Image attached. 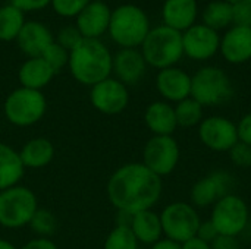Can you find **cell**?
Listing matches in <instances>:
<instances>
[{
	"label": "cell",
	"mask_w": 251,
	"mask_h": 249,
	"mask_svg": "<svg viewBox=\"0 0 251 249\" xmlns=\"http://www.w3.org/2000/svg\"><path fill=\"white\" fill-rule=\"evenodd\" d=\"M163 192L162 178L149 170L141 161L118 167L109 178L106 194L119 213L137 214L153 210Z\"/></svg>",
	"instance_id": "obj_1"
},
{
	"label": "cell",
	"mask_w": 251,
	"mask_h": 249,
	"mask_svg": "<svg viewBox=\"0 0 251 249\" xmlns=\"http://www.w3.org/2000/svg\"><path fill=\"white\" fill-rule=\"evenodd\" d=\"M112 60L113 56L100 40L82 38L69 51L68 68L75 81L91 88L100 81L110 78Z\"/></svg>",
	"instance_id": "obj_2"
},
{
	"label": "cell",
	"mask_w": 251,
	"mask_h": 249,
	"mask_svg": "<svg viewBox=\"0 0 251 249\" xmlns=\"http://www.w3.org/2000/svg\"><path fill=\"white\" fill-rule=\"evenodd\" d=\"M141 54L147 66L159 70L175 66L184 56L182 32L166 25L151 28L141 44Z\"/></svg>",
	"instance_id": "obj_3"
},
{
	"label": "cell",
	"mask_w": 251,
	"mask_h": 249,
	"mask_svg": "<svg viewBox=\"0 0 251 249\" xmlns=\"http://www.w3.org/2000/svg\"><path fill=\"white\" fill-rule=\"evenodd\" d=\"M150 21L146 12L135 4H122L110 15L109 34L122 48H138L150 32Z\"/></svg>",
	"instance_id": "obj_4"
},
{
	"label": "cell",
	"mask_w": 251,
	"mask_h": 249,
	"mask_svg": "<svg viewBox=\"0 0 251 249\" xmlns=\"http://www.w3.org/2000/svg\"><path fill=\"white\" fill-rule=\"evenodd\" d=\"M35 192L24 185L0 191V226L9 230L26 227L38 210Z\"/></svg>",
	"instance_id": "obj_5"
},
{
	"label": "cell",
	"mask_w": 251,
	"mask_h": 249,
	"mask_svg": "<svg viewBox=\"0 0 251 249\" xmlns=\"http://www.w3.org/2000/svg\"><path fill=\"white\" fill-rule=\"evenodd\" d=\"M47 112V98L41 91L19 87L3 103L6 120L16 128H29L38 123Z\"/></svg>",
	"instance_id": "obj_6"
},
{
	"label": "cell",
	"mask_w": 251,
	"mask_h": 249,
	"mask_svg": "<svg viewBox=\"0 0 251 249\" xmlns=\"http://www.w3.org/2000/svg\"><path fill=\"white\" fill-rule=\"evenodd\" d=\"M234 87L228 73L216 66H204L191 75V98L203 107L221 106L232 100Z\"/></svg>",
	"instance_id": "obj_7"
},
{
	"label": "cell",
	"mask_w": 251,
	"mask_h": 249,
	"mask_svg": "<svg viewBox=\"0 0 251 249\" xmlns=\"http://www.w3.org/2000/svg\"><path fill=\"white\" fill-rule=\"evenodd\" d=\"M160 222L163 229V238L184 244L197 235L201 223L197 208L191 203L174 201L168 204L160 213Z\"/></svg>",
	"instance_id": "obj_8"
},
{
	"label": "cell",
	"mask_w": 251,
	"mask_h": 249,
	"mask_svg": "<svg viewBox=\"0 0 251 249\" xmlns=\"http://www.w3.org/2000/svg\"><path fill=\"white\" fill-rule=\"evenodd\" d=\"M219 235L238 238L250 223V210L247 203L237 194H229L221 198L213 207L210 219Z\"/></svg>",
	"instance_id": "obj_9"
},
{
	"label": "cell",
	"mask_w": 251,
	"mask_h": 249,
	"mask_svg": "<svg viewBox=\"0 0 251 249\" xmlns=\"http://www.w3.org/2000/svg\"><path fill=\"white\" fill-rule=\"evenodd\" d=\"M181 160V148L174 135H153L143 148V164L159 178L175 172Z\"/></svg>",
	"instance_id": "obj_10"
},
{
	"label": "cell",
	"mask_w": 251,
	"mask_h": 249,
	"mask_svg": "<svg viewBox=\"0 0 251 249\" xmlns=\"http://www.w3.org/2000/svg\"><path fill=\"white\" fill-rule=\"evenodd\" d=\"M235 182L229 172L213 170L193 185L190 191V201L196 208L213 207L221 198L232 194Z\"/></svg>",
	"instance_id": "obj_11"
},
{
	"label": "cell",
	"mask_w": 251,
	"mask_h": 249,
	"mask_svg": "<svg viewBox=\"0 0 251 249\" xmlns=\"http://www.w3.org/2000/svg\"><path fill=\"white\" fill-rule=\"evenodd\" d=\"M90 103L103 114H119L129 104V90L125 84L110 76L91 87Z\"/></svg>",
	"instance_id": "obj_12"
},
{
	"label": "cell",
	"mask_w": 251,
	"mask_h": 249,
	"mask_svg": "<svg viewBox=\"0 0 251 249\" xmlns=\"http://www.w3.org/2000/svg\"><path fill=\"white\" fill-rule=\"evenodd\" d=\"M200 142L216 153H228L237 142V123L225 116L204 117L199 125Z\"/></svg>",
	"instance_id": "obj_13"
},
{
	"label": "cell",
	"mask_w": 251,
	"mask_h": 249,
	"mask_svg": "<svg viewBox=\"0 0 251 249\" xmlns=\"http://www.w3.org/2000/svg\"><path fill=\"white\" fill-rule=\"evenodd\" d=\"M221 47V35L218 31L204 23H194L182 32L184 56L196 62H204L215 57Z\"/></svg>",
	"instance_id": "obj_14"
},
{
	"label": "cell",
	"mask_w": 251,
	"mask_h": 249,
	"mask_svg": "<svg viewBox=\"0 0 251 249\" xmlns=\"http://www.w3.org/2000/svg\"><path fill=\"white\" fill-rule=\"evenodd\" d=\"M156 88L165 101L176 104L191 97V75L176 66L162 69L156 76Z\"/></svg>",
	"instance_id": "obj_15"
},
{
	"label": "cell",
	"mask_w": 251,
	"mask_h": 249,
	"mask_svg": "<svg viewBox=\"0 0 251 249\" xmlns=\"http://www.w3.org/2000/svg\"><path fill=\"white\" fill-rule=\"evenodd\" d=\"M147 70V63L138 48H121L112 60V73L118 81L128 85L140 82Z\"/></svg>",
	"instance_id": "obj_16"
},
{
	"label": "cell",
	"mask_w": 251,
	"mask_h": 249,
	"mask_svg": "<svg viewBox=\"0 0 251 249\" xmlns=\"http://www.w3.org/2000/svg\"><path fill=\"white\" fill-rule=\"evenodd\" d=\"M219 53L231 65H243L251 60V28L232 25L221 37Z\"/></svg>",
	"instance_id": "obj_17"
},
{
	"label": "cell",
	"mask_w": 251,
	"mask_h": 249,
	"mask_svg": "<svg viewBox=\"0 0 251 249\" xmlns=\"http://www.w3.org/2000/svg\"><path fill=\"white\" fill-rule=\"evenodd\" d=\"M110 9L103 1H90L76 16V28L84 38L101 37L109 29Z\"/></svg>",
	"instance_id": "obj_18"
},
{
	"label": "cell",
	"mask_w": 251,
	"mask_h": 249,
	"mask_svg": "<svg viewBox=\"0 0 251 249\" xmlns=\"http://www.w3.org/2000/svg\"><path fill=\"white\" fill-rule=\"evenodd\" d=\"M199 15L197 0H165L162 7L163 25L184 32L196 23Z\"/></svg>",
	"instance_id": "obj_19"
},
{
	"label": "cell",
	"mask_w": 251,
	"mask_h": 249,
	"mask_svg": "<svg viewBox=\"0 0 251 249\" xmlns=\"http://www.w3.org/2000/svg\"><path fill=\"white\" fill-rule=\"evenodd\" d=\"M144 123L153 135H174L178 128L175 107L165 100L150 103L144 112Z\"/></svg>",
	"instance_id": "obj_20"
},
{
	"label": "cell",
	"mask_w": 251,
	"mask_h": 249,
	"mask_svg": "<svg viewBox=\"0 0 251 249\" xmlns=\"http://www.w3.org/2000/svg\"><path fill=\"white\" fill-rule=\"evenodd\" d=\"M16 41L21 51L28 57H41L54 40L46 25L40 22H25Z\"/></svg>",
	"instance_id": "obj_21"
},
{
	"label": "cell",
	"mask_w": 251,
	"mask_h": 249,
	"mask_svg": "<svg viewBox=\"0 0 251 249\" xmlns=\"http://www.w3.org/2000/svg\"><path fill=\"white\" fill-rule=\"evenodd\" d=\"M56 72L43 57H29L22 63L18 72L21 87L41 91L54 78Z\"/></svg>",
	"instance_id": "obj_22"
},
{
	"label": "cell",
	"mask_w": 251,
	"mask_h": 249,
	"mask_svg": "<svg viewBox=\"0 0 251 249\" xmlns=\"http://www.w3.org/2000/svg\"><path fill=\"white\" fill-rule=\"evenodd\" d=\"M129 227L134 236L137 238L138 244H143V245L150 247L163 238L160 216L154 210H146V211L132 214Z\"/></svg>",
	"instance_id": "obj_23"
},
{
	"label": "cell",
	"mask_w": 251,
	"mask_h": 249,
	"mask_svg": "<svg viewBox=\"0 0 251 249\" xmlns=\"http://www.w3.org/2000/svg\"><path fill=\"white\" fill-rule=\"evenodd\" d=\"M19 157L25 169H44L54 158V145L44 136L31 138L19 150Z\"/></svg>",
	"instance_id": "obj_24"
},
{
	"label": "cell",
	"mask_w": 251,
	"mask_h": 249,
	"mask_svg": "<svg viewBox=\"0 0 251 249\" xmlns=\"http://www.w3.org/2000/svg\"><path fill=\"white\" fill-rule=\"evenodd\" d=\"M25 170L19 151L0 141V191L19 185Z\"/></svg>",
	"instance_id": "obj_25"
},
{
	"label": "cell",
	"mask_w": 251,
	"mask_h": 249,
	"mask_svg": "<svg viewBox=\"0 0 251 249\" xmlns=\"http://www.w3.org/2000/svg\"><path fill=\"white\" fill-rule=\"evenodd\" d=\"M203 23L215 31L232 25V6L224 0L210 1L203 12Z\"/></svg>",
	"instance_id": "obj_26"
},
{
	"label": "cell",
	"mask_w": 251,
	"mask_h": 249,
	"mask_svg": "<svg viewBox=\"0 0 251 249\" xmlns=\"http://www.w3.org/2000/svg\"><path fill=\"white\" fill-rule=\"evenodd\" d=\"M24 12L12 4L3 6L0 9V40L12 41L16 40L24 26Z\"/></svg>",
	"instance_id": "obj_27"
},
{
	"label": "cell",
	"mask_w": 251,
	"mask_h": 249,
	"mask_svg": "<svg viewBox=\"0 0 251 249\" xmlns=\"http://www.w3.org/2000/svg\"><path fill=\"white\" fill-rule=\"evenodd\" d=\"M174 107H175L176 123L181 128L199 126L204 119V107L191 97L176 103Z\"/></svg>",
	"instance_id": "obj_28"
},
{
	"label": "cell",
	"mask_w": 251,
	"mask_h": 249,
	"mask_svg": "<svg viewBox=\"0 0 251 249\" xmlns=\"http://www.w3.org/2000/svg\"><path fill=\"white\" fill-rule=\"evenodd\" d=\"M138 241L126 225H116L104 239L103 249H138Z\"/></svg>",
	"instance_id": "obj_29"
},
{
	"label": "cell",
	"mask_w": 251,
	"mask_h": 249,
	"mask_svg": "<svg viewBox=\"0 0 251 249\" xmlns=\"http://www.w3.org/2000/svg\"><path fill=\"white\" fill-rule=\"evenodd\" d=\"M28 226L37 236L50 238L57 229V219L51 211L46 208H38Z\"/></svg>",
	"instance_id": "obj_30"
},
{
	"label": "cell",
	"mask_w": 251,
	"mask_h": 249,
	"mask_svg": "<svg viewBox=\"0 0 251 249\" xmlns=\"http://www.w3.org/2000/svg\"><path fill=\"white\" fill-rule=\"evenodd\" d=\"M41 57L51 66V69L57 73L60 69H63L65 66H68L69 62V51L66 48H63L60 44H57L56 41H53L46 51L41 54Z\"/></svg>",
	"instance_id": "obj_31"
},
{
	"label": "cell",
	"mask_w": 251,
	"mask_h": 249,
	"mask_svg": "<svg viewBox=\"0 0 251 249\" xmlns=\"http://www.w3.org/2000/svg\"><path fill=\"white\" fill-rule=\"evenodd\" d=\"M91 0H51V6L57 15L71 18V16H78L79 12Z\"/></svg>",
	"instance_id": "obj_32"
},
{
	"label": "cell",
	"mask_w": 251,
	"mask_h": 249,
	"mask_svg": "<svg viewBox=\"0 0 251 249\" xmlns=\"http://www.w3.org/2000/svg\"><path fill=\"white\" fill-rule=\"evenodd\" d=\"M229 158L235 167L250 169L251 167V147L243 142H237L229 151Z\"/></svg>",
	"instance_id": "obj_33"
},
{
	"label": "cell",
	"mask_w": 251,
	"mask_h": 249,
	"mask_svg": "<svg viewBox=\"0 0 251 249\" xmlns=\"http://www.w3.org/2000/svg\"><path fill=\"white\" fill-rule=\"evenodd\" d=\"M84 37L81 35V32L78 31L76 26H65L60 29L59 35H57V44H60L63 48H66L68 51H71L72 48H75L79 41L82 40Z\"/></svg>",
	"instance_id": "obj_34"
},
{
	"label": "cell",
	"mask_w": 251,
	"mask_h": 249,
	"mask_svg": "<svg viewBox=\"0 0 251 249\" xmlns=\"http://www.w3.org/2000/svg\"><path fill=\"white\" fill-rule=\"evenodd\" d=\"M232 23L251 28V1L243 0L238 4L232 6Z\"/></svg>",
	"instance_id": "obj_35"
},
{
	"label": "cell",
	"mask_w": 251,
	"mask_h": 249,
	"mask_svg": "<svg viewBox=\"0 0 251 249\" xmlns=\"http://www.w3.org/2000/svg\"><path fill=\"white\" fill-rule=\"evenodd\" d=\"M237 134H238V142L247 144L251 147V112L244 114L237 123Z\"/></svg>",
	"instance_id": "obj_36"
},
{
	"label": "cell",
	"mask_w": 251,
	"mask_h": 249,
	"mask_svg": "<svg viewBox=\"0 0 251 249\" xmlns=\"http://www.w3.org/2000/svg\"><path fill=\"white\" fill-rule=\"evenodd\" d=\"M51 0H10V4L19 9L21 12H32L44 9Z\"/></svg>",
	"instance_id": "obj_37"
},
{
	"label": "cell",
	"mask_w": 251,
	"mask_h": 249,
	"mask_svg": "<svg viewBox=\"0 0 251 249\" xmlns=\"http://www.w3.org/2000/svg\"><path fill=\"white\" fill-rule=\"evenodd\" d=\"M196 236L200 238V239H203V241H206V242H209V244H212L219 236V233H218V230L215 229V226L212 225L210 220H206V222L201 220Z\"/></svg>",
	"instance_id": "obj_38"
},
{
	"label": "cell",
	"mask_w": 251,
	"mask_h": 249,
	"mask_svg": "<svg viewBox=\"0 0 251 249\" xmlns=\"http://www.w3.org/2000/svg\"><path fill=\"white\" fill-rule=\"evenodd\" d=\"M212 249H241V244L238 241V238L234 236H224L219 235L212 244H210Z\"/></svg>",
	"instance_id": "obj_39"
},
{
	"label": "cell",
	"mask_w": 251,
	"mask_h": 249,
	"mask_svg": "<svg viewBox=\"0 0 251 249\" xmlns=\"http://www.w3.org/2000/svg\"><path fill=\"white\" fill-rule=\"evenodd\" d=\"M19 249H59V247L50 238L35 236V238L29 239L25 245H22V248Z\"/></svg>",
	"instance_id": "obj_40"
},
{
	"label": "cell",
	"mask_w": 251,
	"mask_h": 249,
	"mask_svg": "<svg viewBox=\"0 0 251 249\" xmlns=\"http://www.w3.org/2000/svg\"><path fill=\"white\" fill-rule=\"evenodd\" d=\"M181 248L182 249H212L210 248V244H209V242H206V241H203V239H200V238H197V236H194V238L188 239L187 242L181 244Z\"/></svg>",
	"instance_id": "obj_41"
},
{
	"label": "cell",
	"mask_w": 251,
	"mask_h": 249,
	"mask_svg": "<svg viewBox=\"0 0 251 249\" xmlns=\"http://www.w3.org/2000/svg\"><path fill=\"white\" fill-rule=\"evenodd\" d=\"M150 249H182L181 248V244L175 242V241H171L168 238H162L160 241H157L156 244L150 245Z\"/></svg>",
	"instance_id": "obj_42"
},
{
	"label": "cell",
	"mask_w": 251,
	"mask_h": 249,
	"mask_svg": "<svg viewBox=\"0 0 251 249\" xmlns=\"http://www.w3.org/2000/svg\"><path fill=\"white\" fill-rule=\"evenodd\" d=\"M0 249H19V248H18L15 244H12L10 241L0 238Z\"/></svg>",
	"instance_id": "obj_43"
},
{
	"label": "cell",
	"mask_w": 251,
	"mask_h": 249,
	"mask_svg": "<svg viewBox=\"0 0 251 249\" xmlns=\"http://www.w3.org/2000/svg\"><path fill=\"white\" fill-rule=\"evenodd\" d=\"M224 1H226V3L231 4V6H235V4H238L240 1H243V0H224Z\"/></svg>",
	"instance_id": "obj_44"
},
{
	"label": "cell",
	"mask_w": 251,
	"mask_h": 249,
	"mask_svg": "<svg viewBox=\"0 0 251 249\" xmlns=\"http://www.w3.org/2000/svg\"><path fill=\"white\" fill-rule=\"evenodd\" d=\"M93 1H103V0H93Z\"/></svg>",
	"instance_id": "obj_45"
},
{
	"label": "cell",
	"mask_w": 251,
	"mask_h": 249,
	"mask_svg": "<svg viewBox=\"0 0 251 249\" xmlns=\"http://www.w3.org/2000/svg\"><path fill=\"white\" fill-rule=\"evenodd\" d=\"M249 1H251V0H249Z\"/></svg>",
	"instance_id": "obj_46"
}]
</instances>
